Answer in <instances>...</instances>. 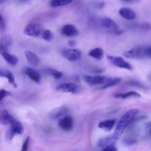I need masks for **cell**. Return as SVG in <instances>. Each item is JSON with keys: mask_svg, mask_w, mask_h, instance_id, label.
Returning <instances> with one entry per match:
<instances>
[{"mask_svg": "<svg viewBox=\"0 0 151 151\" xmlns=\"http://www.w3.org/2000/svg\"><path fill=\"white\" fill-rule=\"evenodd\" d=\"M61 33L67 37H75L79 35V31L72 24H66L62 27Z\"/></svg>", "mask_w": 151, "mask_h": 151, "instance_id": "12", "label": "cell"}, {"mask_svg": "<svg viewBox=\"0 0 151 151\" xmlns=\"http://www.w3.org/2000/svg\"><path fill=\"white\" fill-rule=\"evenodd\" d=\"M149 52H150V58H151V47H149Z\"/></svg>", "mask_w": 151, "mask_h": 151, "instance_id": "35", "label": "cell"}, {"mask_svg": "<svg viewBox=\"0 0 151 151\" xmlns=\"http://www.w3.org/2000/svg\"><path fill=\"white\" fill-rule=\"evenodd\" d=\"M4 1V0H0V4H1V3H2Z\"/></svg>", "mask_w": 151, "mask_h": 151, "instance_id": "36", "label": "cell"}, {"mask_svg": "<svg viewBox=\"0 0 151 151\" xmlns=\"http://www.w3.org/2000/svg\"><path fill=\"white\" fill-rule=\"evenodd\" d=\"M41 36L44 38L45 41H51L53 39L54 36H53V34L50 29H45V30L41 32Z\"/></svg>", "mask_w": 151, "mask_h": 151, "instance_id": "27", "label": "cell"}, {"mask_svg": "<svg viewBox=\"0 0 151 151\" xmlns=\"http://www.w3.org/2000/svg\"><path fill=\"white\" fill-rule=\"evenodd\" d=\"M124 142L125 144H126L127 145H132L135 144L137 142V140L134 139H131V138H128V139H125L124 140Z\"/></svg>", "mask_w": 151, "mask_h": 151, "instance_id": "30", "label": "cell"}, {"mask_svg": "<svg viewBox=\"0 0 151 151\" xmlns=\"http://www.w3.org/2000/svg\"><path fill=\"white\" fill-rule=\"evenodd\" d=\"M69 110L68 107L65 106H60L54 109L49 113V116L52 119H60L64 117L69 113Z\"/></svg>", "mask_w": 151, "mask_h": 151, "instance_id": "7", "label": "cell"}, {"mask_svg": "<svg viewBox=\"0 0 151 151\" xmlns=\"http://www.w3.org/2000/svg\"><path fill=\"white\" fill-rule=\"evenodd\" d=\"M13 121H14V119L7 110H3L0 111V124L11 125Z\"/></svg>", "mask_w": 151, "mask_h": 151, "instance_id": "15", "label": "cell"}, {"mask_svg": "<svg viewBox=\"0 0 151 151\" xmlns=\"http://www.w3.org/2000/svg\"><path fill=\"white\" fill-rule=\"evenodd\" d=\"M12 44V39L9 36H4L0 40V53L8 52L9 47H10Z\"/></svg>", "mask_w": 151, "mask_h": 151, "instance_id": "17", "label": "cell"}, {"mask_svg": "<svg viewBox=\"0 0 151 151\" xmlns=\"http://www.w3.org/2000/svg\"><path fill=\"white\" fill-rule=\"evenodd\" d=\"M119 13L122 18L126 20H134L136 18V13L132 9L128 7H122L119 9Z\"/></svg>", "mask_w": 151, "mask_h": 151, "instance_id": "14", "label": "cell"}, {"mask_svg": "<svg viewBox=\"0 0 151 151\" xmlns=\"http://www.w3.org/2000/svg\"><path fill=\"white\" fill-rule=\"evenodd\" d=\"M24 33L28 36L37 37L41 33V27L38 24H29L24 29Z\"/></svg>", "mask_w": 151, "mask_h": 151, "instance_id": "9", "label": "cell"}, {"mask_svg": "<svg viewBox=\"0 0 151 151\" xmlns=\"http://www.w3.org/2000/svg\"><path fill=\"white\" fill-rule=\"evenodd\" d=\"M109 78L106 76H103V75H96V76H85L84 77V80L87 83H88L91 86H97L101 85L103 86L104 84L106 83L108 81H109Z\"/></svg>", "mask_w": 151, "mask_h": 151, "instance_id": "6", "label": "cell"}, {"mask_svg": "<svg viewBox=\"0 0 151 151\" xmlns=\"http://www.w3.org/2000/svg\"><path fill=\"white\" fill-rule=\"evenodd\" d=\"M29 137H27V139L24 140L23 145H22V151H27L28 150V147H29Z\"/></svg>", "mask_w": 151, "mask_h": 151, "instance_id": "29", "label": "cell"}, {"mask_svg": "<svg viewBox=\"0 0 151 151\" xmlns=\"http://www.w3.org/2000/svg\"><path fill=\"white\" fill-rule=\"evenodd\" d=\"M24 133V128L22 124L19 121L14 119L10 125V128L7 133V137L9 139H12L15 135L19 134L21 135Z\"/></svg>", "mask_w": 151, "mask_h": 151, "instance_id": "5", "label": "cell"}, {"mask_svg": "<svg viewBox=\"0 0 151 151\" xmlns=\"http://www.w3.org/2000/svg\"><path fill=\"white\" fill-rule=\"evenodd\" d=\"M121 81H122V79H121L120 78H109V81L106 82V83L104 84L103 86H102L100 87V88H101V89H105V88H109V87L114 86L119 83L121 82Z\"/></svg>", "mask_w": 151, "mask_h": 151, "instance_id": "24", "label": "cell"}, {"mask_svg": "<svg viewBox=\"0 0 151 151\" xmlns=\"http://www.w3.org/2000/svg\"><path fill=\"white\" fill-rule=\"evenodd\" d=\"M107 58L114 66L116 67L121 68V69H128V70H132V66L128 62L124 60L122 57L114 55H107Z\"/></svg>", "mask_w": 151, "mask_h": 151, "instance_id": "4", "label": "cell"}, {"mask_svg": "<svg viewBox=\"0 0 151 151\" xmlns=\"http://www.w3.org/2000/svg\"><path fill=\"white\" fill-rule=\"evenodd\" d=\"M24 55L29 64L32 65V66H37L38 64V63H39V59H38L36 54H35L33 52L27 50V51H25Z\"/></svg>", "mask_w": 151, "mask_h": 151, "instance_id": "18", "label": "cell"}, {"mask_svg": "<svg viewBox=\"0 0 151 151\" xmlns=\"http://www.w3.org/2000/svg\"><path fill=\"white\" fill-rule=\"evenodd\" d=\"M0 77L5 78L8 81V83L10 85H12L15 88L17 87L16 81H15L14 75L10 71L7 70V69H0Z\"/></svg>", "mask_w": 151, "mask_h": 151, "instance_id": "16", "label": "cell"}, {"mask_svg": "<svg viewBox=\"0 0 151 151\" xmlns=\"http://www.w3.org/2000/svg\"><path fill=\"white\" fill-rule=\"evenodd\" d=\"M103 50L101 48H94L93 50H90L88 52V55L92 57L93 58H95L96 60H101L103 57Z\"/></svg>", "mask_w": 151, "mask_h": 151, "instance_id": "22", "label": "cell"}, {"mask_svg": "<svg viewBox=\"0 0 151 151\" xmlns=\"http://www.w3.org/2000/svg\"><path fill=\"white\" fill-rule=\"evenodd\" d=\"M68 44H69L70 47H75L76 43H75V41H73V40H71V41H69V42H68Z\"/></svg>", "mask_w": 151, "mask_h": 151, "instance_id": "33", "label": "cell"}, {"mask_svg": "<svg viewBox=\"0 0 151 151\" xmlns=\"http://www.w3.org/2000/svg\"><path fill=\"white\" fill-rule=\"evenodd\" d=\"M58 125L63 131H69L73 128V119L71 116H66L58 119Z\"/></svg>", "mask_w": 151, "mask_h": 151, "instance_id": "11", "label": "cell"}, {"mask_svg": "<svg viewBox=\"0 0 151 151\" xmlns=\"http://www.w3.org/2000/svg\"><path fill=\"white\" fill-rule=\"evenodd\" d=\"M100 25L102 27L105 28V29L110 30L111 32L113 33L116 34V35H120L121 33L123 32V31L120 30L118 27V25L116 24V22L113 20V19H110V18L105 17L100 20Z\"/></svg>", "mask_w": 151, "mask_h": 151, "instance_id": "3", "label": "cell"}, {"mask_svg": "<svg viewBox=\"0 0 151 151\" xmlns=\"http://www.w3.org/2000/svg\"><path fill=\"white\" fill-rule=\"evenodd\" d=\"M79 88L78 85L73 83H65L59 85L57 87V91L60 92L65 93H72V94H76L79 91Z\"/></svg>", "mask_w": 151, "mask_h": 151, "instance_id": "10", "label": "cell"}, {"mask_svg": "<svg viewBox=\"0 0 151 151\" xmlns=\"http://www.w3.org/2000/svg\"><path fill=\"white\" fill-rule=\"evenodd\" d=\"M123 55L128 58H137L142 59L150 58V52H149V47H136L128 51L125 52Z\"/></svg>", "mask_w": 151, "mask_h": 151, "instance_id": "2", "label": "cell"}, {"mask_svg": "<svg viewBox=\"0 0 151 151\" xmlns=\"http://www.w3.org/2000/svg\"><path fill=\"white\" fill-rule=\"evenodd\" d=\"M4 19H3V17L1 15H0V29H4Z\"/></svg>", "mask_w": 151, "mask_h": 151, "instance_id": "32", "label": "cell"}, {"mask_svg": "<svg viewBox=\"0 0 151 151\" xmlns=\"http://www.w3.org/2000/svg\"><path fill=\"white\" fill-rule=\"evenodd\" d=\"M3 58L9 63V64L12 65V66H16V64L19 62V60H18V58L16 56L10 54L8 52H3L1 54Z\"/></svg>", "mask_w": 151, "mask_h": 151, "instance_id": "21", "label": "cell"}, {"mask_svg": "<svg viewBox=\"0 0 151 151\" xmlns=\"http://www.w3.org/2000/svg\"><path fill=\"white\" fill-rule=\"evenodd\" d=\"M72 1L73 0H51L50 5L52 7H62V6H65L71 4Z\"/></svg>", "mask_w": 151, "mask_h": 151, "instance_id": "25", "label": "cell"}, {"mask_svg": "<svg viewBox=\"0 0 151 151\" xmlns=\"http://www.w3.org/2000/svg\"><path fill=\"white\" fill-rule=\"evenodd\" d=\"M115 123H116L115 119H107L100 122L98 125V128L106 131H111L114 126Z\"/></svg>", "mask_w": 151, "mask_h": 151, "instance_id": "19", "label": "cell"}, {"mask_svg": "<svg viewBox=\"0 0 151 151\" xmlns=\"http://www.w3.org/2000/svg\"><path fill=\"white\" fill-rule=\"evenodd\" d=\"M24 73L27 75L33 82L39 83L41 82V75L37 72L35 69H32V68H24Z\"/></svg>", "mask_w": 151, "mask_h": 151, "instance_id": "13", "label": "cell"}, {"mask_svg": "<svg viewBox=\"0 0 151 151\" xmlns=\"http://www.w3.org/2000/svg\"><path fill=\"white\" fill-rule=\"evenodd\" d=\"M139 111V110L138 109H132L128 110L126 113L124 114V115H122L116 125V129L113 134V137L115 140H118L120 138L127 127L135 119Z\"/></svg>", "mask_w": 151, "mask_h": 151, "instance_id": "1", "label": "cell"}, {"mask_svg": "<svg viewBox=\"0 0 151 151\" xmlns=\"http://www.w3.org/2000/svg\"><path fill=\"white\" fill-rule=\"evenodd\" d=\"M116 141V140H115L114 139L113 136H112V137H106L99 140L98 145L100 146V147H102V148H104V147H107V146L114 145Z\"/></svg>", "mask_w": 151, "mask_h": 151, "instance_id": "20", "label": "cell"}, {"mask_svg": "<svg viewBox=\"0 0 151 151\" xmlns=\"http://www.w3.org/2000/svg\"><path fill=\"white\" fill-rule=\"evenodd\" d=\"M123 1H127V2L134 3V2H137V1H139V0H123Z\"/></svg>", "mask_w": 151, "mask_h": 151, "instance_id": "34", "label": "cell"}, {"mask_svg": "<svg viewBox=\"0 0 151 151\" xmlns=\"http://www.w3.org/2000/svg\"><path fill=\"white\" fill-rule=\"evenodd\" d=\"M47 72L49 75H50L52 77H53L55 79H60V78H61L62 76H63L62 72H60V71L57 70V69H47Z\"/></svg>", "mask_w": 151, "mask_h": 151, "instance_id": "26", "label": "cell"}, {"mask_svg": "<svg viewBox=\"0 0 151 151\" xmlns=\"http://www.w3.org/2000/svg\"><path fill=\"white\" fill-rule=\"evenodd\" d=\"M103 151H117V148L114 145H109L104 147Z\"/></svg>", "mask_w": 151, "mask_h": 151, "instance_id": "31", "label": "cell"}, {"mask_svg": "<svg viewBox=\"0 0 151 151\" xmlns=\"http://www.w3.org/2000/svg\"><path fill=\"white\" fill-rule=\"evenodd\" d=\"M114 97L119 99H127L128 97H141V95L137 91H128V92L119 93V94H115Z\"/></svg>", "mask_w": 151, "mask_h": 151, "instance_id": "23", "label": "cell"}, {"mask_svg": "<svg viewBox=\"0 0 151 151\" xmlns=\"http://www.w3.org/2000/svg\"><path fill=\"white\" fill-rule=\"evenodd\" d=\"M63 56L70 61H77L80 60L82 56V52L78 49H68L63 51Z\"/></svg>", "mask_w": 151, "mask_h": 151, "instance_id": "8", "label": "cell"}, {"mask_svg": "<svg viewBox=\"0 0 151 151\" xmlns=\"http://www.w3.org/2000/svg\"><path fill=\"white\" fill-rule=\"evenodd\" d=\"M9 95H11V93L9 92V91H6L4 89H1L0 90V103L1 102V100L4 98V97H7Z\"/></svg>", "mask_w": 151, "mask_h": 151, "instance_id": "28", "label": "cell"}]
</instances>
